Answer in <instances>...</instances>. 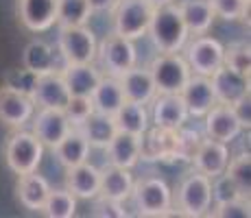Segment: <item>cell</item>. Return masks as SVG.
<instances>
[{
	"instance_id": "cell-1",
	"label": "cell",
	"mask_w": 251,
	"mask_h": 218,
	"mask_svg": "<svg viewBox=\"0 0 251 218\" xmlns=\"http://www.w3.org/2000/svg\"><path fill=\"white\" fill-rule=\"evenodd\" d=\"M147 33L151 37L153 46L157 48V52H179L186 46L188 35H190L175 2L155 7Z\"/></svg>"
},
{
	"instance_id": "cell-2",
	"label": "cell",
	"mask_w": 251,
	"mask_h": 218,
	"mask_svg": "<svg viewBox=\"0 0 251 218\" xmlns=\"http://www.w3.org/2000/svg\"><path fill=\"white\" fill-rule=\"evenodd\" d=\"M175 207L181 216L199 218L210 214L212 207V179L201 174L199 170H192L183 174V179L177 186L175 192Z\"/></svg>"
},
{
	"instance_id": "cell-3",
	"label": "cell",
	"mask_w": 251,
	"mask_h": 218,
	"mask_svg": "<svg viewBox=\"0 0 251 218\" xmlns=\"http://www.w3.org/2000/svg\"><path fill=\"white\" fill-rule=\"evenodd\" d=\"M42 155H44V144L35 138L33 131L22 129H13L2 148L4 164L16 174L37 170V166L42 164Z\"/></svg>"
},
{
	"instance_id": "cell-4",
	"label": "cell",
	"mask_w": 251,
	"mask_h": 218,
	"mask_svg": "<svg viewBox=\"0 0 251 218\" xmlns=\"http://www.w3.org/2000/svg\"><path fill=\"white\" fill-rule=\"evenodd\" d=\"M99 61V70L105 76H114L118 79L120 74L133 68L138 64V50L133 40H127L123 35H107L103 42L96 46V59Z\"/></svg>"
},
{
	"instance_id": "cell-5",
	"label": "cell",
	"mask_w": 251,
	"mask_h": 218,
	"mask_svg": "<svg viewBox=\"0 0 251 218\" xmlns=\"http://www.w3.org/2000/svg\"><path fill=\"white\" fill-rule=\"evenodd\" d=\"M153 11L155 7L149 0H116V4L112 7L114 33L127 37V40H138V37L147 35Z\"/></svg>"
},
{
	"instance_id": "cell-6",
	"label": "cell",
	"mask_w": 251,
	"mask_h": 218,
	"mask_svg": "<svg viewBox=\"0 0 251 218\" xmlns=\"http://www.w3.org/2000/svg\"><path fill=\"white\" fill-rule=\"evenodd\" d=\"M140 216H168L173 210V190L160 177H142L133 183L131 196Z\"/></svg>"
},
{
	"instance_id": "cell-7",
	"label": "cell",
	"mask_w": 251,
	"mask_h": 218,
	"mask_svg": "<svg viewBox=\"0 0 251 218\" xmlns=\"http://www.w3.org/2000/svg\"><path fill=\"white\" fill-rule=\"evenodd\" d=\"M149 70H151L157 94H179L192 76L186 57H181L179 52H160L151 61Z\"/></svg>"
},
{
	"instance_id": "cell-8",
	"label": "cell",
	"mask_w": 251,
	"mask_h": 218,
	"mask_svg": "<svg viewBox=\"0 0 251 218\" xmlns=\"http://www.w3.org/2000/svg\"><path fill=\"white\" fill-rule=\"evenodd\" d=\"M96 42L92 28L85 24L81 26H59L57 48L64 64H94L96 59Z\"/></svg>"
},
{
	"instance_id": "cell-9",
	"label": "cell",
	"mask_w": 251,
	"mask_h": 218,
	"mask_svg": "<svg viewBox=\"0 0 251 218\" xmlns=\"http://www.w3.org/2000/svg\"><path fill=\"white\" fill-rule=\"evenodd\" d=\"M223 44L214 37L195 35V40L186 48V61L190 66L192 74L212 76L223 66Z\"/></svg>"
},
{
	"instance_id": "cell-10",
	"label": "cell",
	"mask_w": 251,
	"mask_h": 218,
	"mask_svg": "<svg viewBox=\"0 0 251 218\" xmlns=\"http://www.w3.org/2000/svg\"><path fill=\"white\" fill-rule=\"evenodd\" d=\"M35 109L40 107H52V109H64L70 100V92L66 87V81L61 72H48L33 79V85L28 90Z\"/></svg>"
},
{
	"instance_id": "cell-11",
	"label": "cell",
	"mask_w": 251,
	"mask_h": 218,
	"mask_svg": "<svg viewBox=\"0 0 251 218\" xmlns=\"http://www.w3.org/2000/svg\"><path fill=\"white\" fill-rule=\"evenodd\" d=\"M33 133L35 138L44 144V148H55L66 135L70 133L72 124L66 118L64 109H52V107H40L37 114H33Z\"/></svg>"
},
{
	"instance_id": "cell-12",
	"label": "cell",
	"mask_w": 251,
	"mask_h": 218,
	"mask_svg": "<svg viewBox=\"0 0 251 218\" xmlns=\"http://www.w3.org/2000/svg\"><path fill=\"white\" fill-rule=\"evenodd\" d=\"M33 114L35 105L26 92L13 90L9 85L0 87V122L11 129H22L24 124L31 122Z\"/></svg>"
},
{
	"instance_id": "cell-13",
	"label": "cell",
	"mask_w": 251,
	"mask_h": 218,
	"mask_svg": "<svg viewBox=\"0 0 251 218\" xmlns=\"http://www.w3.org/2000/svg\"><path fill=\"white\" fill-rule=\"evenodd\" d=\"M203 118H205V138L229 144L231 140H236L243 133V124L236 118L231 105H223V103L212 105Z\"/></svg>"
},
{
	"instance_id": "cell-14",
	"label": "cell",
	"mask_w": 251,
	"mask_h": 218,
	"mask_svg": "<svg viewBox=\"0 0 251 218\" xmlns=\"http://www.w3.org/2000/svg\"><path fill=\"white\" fill-rule=\"evenodd\" d=\"M190 162L195 164V170H199L201 174H205V177L214 179V177H219L221 172H225V168H227L229 148H227V144L219 142V140L205 138V140H201L197 151L192 153Z\"/></svg>"
},
{
	"instance_id": "cell-15",
	"label": "cell",
	"mask_w": 251,
	"mask_h": 218,
	"mask_svg": "<svg viewBox=\"0 0 251 218\" xmlns=\"http://www.w3.org/2000/svg\"><path fill=\"white\" fill-rule=\"evenodd\" d=\"M210 83H212L216 103H223V105H234L238 98L249 94V76L238 74V72L229 70L227 66H221L210 76Z\"/></svg>"
},
{
	"instance_id": "cell-16",
	"label": "cell",
	"mask_w": 251,
	"mask_h": 218,
	"mask_svg": "<svg viewBox=\"0 0 251 218\" xmlns=\"http://www.w3.org/2000/svg\"><path fill=\"white\" fill-rule=\"evenodd\" d=\"M18 18L28 31L44 33L57 20V0H18Z\"/></svg>"
},
{
	"instance_id": "cell-17",
	"label": "cell",
	"mask_w": 251,
	"mask_h": 218,
	"mask_svg": "<svg viewBox=\"0 0 251 218\" xmlns=\"http://www.w3.org/2000/svg\"><path fill=\"white\" fill-rule=\"evenodd\" d=\"M153 103V124L157 129H181L186 124L188 109L179 94H155Z\"/></svg>"
},
{
	"instance_id": "cell-18",
	"label": "cell",
	"mask_w": 251,
	"mask_h": 218,
	"mask_svg": "<svg viewBox=\"0 0 251 218\" xmlns=\"http://www.w3.org/2000/svg\"><path fill=\"white\" fill-rule=\"evenodd\" d=\"M66 190L70 192L75 198H96L100 188V168H96L94 164L83 162L76 166L66 168Z\"/></svg>"
},
{
	"instance_id": "cell-19",
	"label": "cell",
	"mask_w": 251,
	"mask_h": 218,
	"mask_svg": "<svg viewBox=\"0 0 251 218\" xmlns=\"http://www.w3.org/2000/svg\"><path fill=\"white\" fill-rule=\"evenodd\" d=\"M179 96L188 109V116H195V118L205 116L207 109H210L212 105H216L210 76L192 74L190 79H188V83L183 85V90L179 92Z\"/></svg>"
},
{
	"instance_id": "cell-20",
	"label": "cell",
	"mask_w": 251,
	"mask_h": 218,
	"mask_svg": "<svg viewBox=\"0 0 251 218\" xmlns=\"http://www.w3.org/2000/svg\"><path fill=\"white\" fill-rule=\"evenodd\" d=\"M118 81H120V87H123L125 100H133V103L147 105V103H151L157 94L151 70H149V68H140L138 64L133 68H129L125 74H120Z\"/></svg>"
},
{
	"instance_id": "cell-21",
	"label": "cell",
	"mask_w": 251,
	"mask_h": 218,
	"mask_svg": "<svg viewBox=\"0 0 251 218\" xmlns=\"http://www.w3.org/2000/svg\"><path fill=\"white\" fill-rule=\"evenodd\" d=\"M59 72L70 96H92V92L103 79V72L94 64H66Z\"/></svg>"
},
{
	"instance_id": "cell-22",
	"label": "cell",
	"mask_w": 251,
	"mask_h": 218,
	"mask_svg": "<svg viewBox=\"0 0 251 218\" xmlns=\"http://www.w3.org/2000/svg\"><path fill=\"white\" fill-rule=\"evenodd\" d=\"M140 144H142L140 135L127 133V131H116V135L105 146V151H107V164L131 170L140 162Z\"/></svg>"
},
{
	"instance_id": "cell-23",
	"label": "cell",
	"mask_w": 251,
	"mask_h": 218,
	"mask_svg": "<svg viewBox=\"0 0 251 218\" xmlns=\"http://www.w3.org/2000/svg\"><path fill=\"white\" fill-rule=\"evenodd\" d=\"M133 177L129 172V168H118V166H107L100 170V188L99 194L105 198H112V201H127L131 196L133 190Z\"/></svg>"
},
{
	"instance_id": "cell-24",
	"label": "cell",
	"mask_w": 251,
	"mask_h": 218,
	"mask_svg": "<svg viewBox=\"0 0 251 218\" xmlns=\"http://www.w3.org/2000/svg\"><path fill=\"white\" fill-rule=\"evenodd\" d=\"M16 192L22 207H26L31 212H40L48 192H50V186H48V181L42 174H37V170H33V172L18 174Z\"/></svg>"
},
{
	"instance_id": "cell-25",
	"label": "cell",
	"mask_w": 251,
	"mask_h": 218,
	"mask_svg": "<svg viewBox=\"0 0 251 218\" xmlns=\"http://www.w3.org/2000/svg\"><path fill=\"white\" fill-rule=\"evenodd\" d=\"M22 66L26 72H31L33 76L48 74V72H57V55L52 50V46L44 40H33L26 44L22 55Z\"/></svg>"
},
{
	"instance_id": "cell-26",
	"label": "cell",
	"mask_w": 251,
	"mask_h": 218,
	"mask_svg": "<svg viewBox=\"0 0 251 218\" xmlns=\"http://www.w3.org/2000/svg\"><path fill=\"white\" fill-rule=\"evenodd\" d=\"M177 9H179L188 33L192 35H205L216 18L210 0H179Z\"/></svg>"
},
{
	"instance_id": "cell-27",
	"label": "cell",
	"mask_w": 251,
	"mask_h": 218,
	"mask_svg": "<svg viewBox=\"0 0 251 218\" xmlns=\"http://www.w3.org/2000/svg\"><path fill=\"white\" fill-rule=\"evenodd\" d=\"M83 133V138L90 142V146L94 148H105L109 144V140L116 135V122H114V116L103 114V111H92L88 118L76 127Z\"/></svg>"
},
{
	"instance_id": "cell-28",
	"label": "cell",
	"mask_w": 251,
	"mask_h": 218,
	"mask_svg": "<svg viewBox=\"0 0 251 218\" xmlns=\"http://www.w3.org/2000/svg\"><path fill=\"white\" fill-rule=\"evenodd\" d=\"M90 148L92 146H90L88 140L83 138V133H81L76 127H72L70 133L66 135L55 148H52V153H55V157L59 159L61 166L70 168V166H76V164L88 162Z\"/></svg>"
},
{
	"instance_id": "cell-29",
	"label": "cell",
	"mask_w": 251,
	"mask_h": 218,
	"mask_svg": "<svg viewBox=\"0 0 251 218\" xmlns=\"http://www.w3.org/2000/svg\"><path fill=\"white\" fill-rule=\"evenodd\" d=\"M90 98H92V105H94L96 111L114 116L120 105L125 103V94H123V87H120V81L114 79V76L103 74V79L96 85V90L92 92Z\"/></svg>"
},
{
	"instance_id": "cell-30",
	"label": "cell",
	"mask_w": 251,
	"mask_h": 218,
	"mask_svg": "<svg viewBox=\"0 0 251 218\" xmlns=\"http://www.w3.org/2000/svg\"><path fill=\"white\" fill-rule=\"evenodd\" d=\"M114 122L118 131H127V133L140 135L149 129V114L147 107L140 103H133V100H125L118 107V111L114 114Z\"/></svg>"
},
{
	"instance_id": "cell-31",
	"label": "cell",
	"mask_w": 251,
	"mask_h": 218,
	"mask_svg": "<svg viewBox=\"0 0 251 218\" xmlns=\"http://www.w3.org/2000/svg\"><path fill=\"white\" fill-rule=\"evenodd\" d=\"M92 7L88 0H57V24L59 26H81L90 20Z\"/></svg>"
},
{
	"instance_id": "cell-32",
	"label": "cell",
	"mask_w": 251,
	"mask_h": 218,
	"mask_svg": "<svg viewBox=\"0 0 251 218\" xmlns=\"http://www.w3.org/2000/svg\"><path fill=\"white\" fill-rule=\"evenodd\" d=\"M40 212L48 218H72L76 214V198L68 190H50Z\"/></svg>"
},
{
	"instance_id": "cell-33",
	"label": "cell",
	"mask_w": 251,
	"mask_h": 218,
	"mask_svg": "<svg viewBox=\"0 0 251 218\" xmlns=\"http://www.w3.org/2000/svg\"><path fill=\"white\" fill-rule=\"evenodd\" d=\"M225 172L234 179L236 186L240 188V192L249 198V192H251V157H249V153H240V155H236V157H231L227 162Z\"/></svg>"
},
{
	"instance_id": "cell-34",
	"label": "cell",
	"mask_w": 251,
	"mask_h": 218,
	"mask_svg": "<svg viewBox=\"0 0 251 218\" xmlns=\"http://www.w3.org/2000/svg\"><path fill=\"white\" fill-rule=\"evenodd\" d=\"M223 66H227L229 70L238 72L243 76H249V68H251L249 44L238 42V44H231V46L223 48Z\"/></svg>"
},
{
	"instance_id": "cell-35",
	"label": "cell",
	"mask_w": 251,
	"mask_h": 218,
	"mask_svg": "<svg viewBox=\"0 0 251 218\" xmlns=\"http://www.w3.org/2000/svg\"><path fill=\"white\" fill-rule=\"evenodd\" d=\"M212 11L223 20H247L249 0H210Z\"/></svg>"
},
{
	"instance_id": "cell-36",
	"label": "cell",
	"mask_w": 251,
	"mask_h": 218,
	"mask_svg": "<svg viewBox=\"0 0 251 218\" xmlns=\"http://www.w3.org/2000/svg\"><path fill=\"white\" fill-rule=\"evenodd\" d=\"M234 198H247V196L240 192V188L236 186V181L227 172H221L219 177L212 179V201H214V205L216 203L234 201Z\"/></svg>"
},
{
	"instance_id": "cell-37",
	"label": "cell",
	"mask_w": 251,
	"mask_h": 218,
	"mask_svg": "<svg viewBox=\"0 0 251 218\" xmlns=\"http://www.w3.org/2000/svg\"><path fill=\"white\" fill-rule=\"evenodd\" d=\"M92 111H94V105H92L90 96H70L68 105L64 107V114L70 120L72 127H79Z\"/></svg>"
},
{
	"instance_id": "cell-38",
	"label": "cell",
	"mask_w": 251,
	"mask_h": 218,
	"mask_svg": "<svg viewBox=\"0 0 251 218\" xmlns=\"http://www.w3.org/2000/svg\"><path fill=\"white\" fill-rule=\"evenodd\" d=\"M210 214L216 218H249V198H234V201L216 203Z\"/></svg>"
},
{
	"instance_id": "cell-39",
	"label": "cell",
	"mask_w": 251,
	"mask_h": 218,
	"mask_svg": "<svg viewBox=\"0 0 251 218\" xmlns=\"http://www.w3.org/2000/svg\"><path fill=\"white\" fill-rule=\"evenodd\" d=\"M92 216H100V218H123V216H127V212L123 210L120 201H112V198H105V196L99 194V201L94 203Z\"/></svg>"
},
{
	"instance_id": "cell-40",
	"label": "cell",
	"mask_w": 251,
	"mask_h": 218,
	"mask_svg": "<svg viewBox=\"0 0 251 218\" xmlns=\"http://www.w3.org/2000/svg\"><path fill=\"white\" fill-rule=\"evenodd\" d=\"M231 109H234L236 118L240 120V124H243V129L247 127L249 129V122H251V100H249V94L243 96V98H238L234 105H231Z\"/></svg>"
},
{
	"instance_id": "cell-41",
	"label": "cell",
	"mask_w": 251,
	"mask_h": 218,
	"mask_svg": "<svg viewBox=\"0 0 251 218\" xmlns=\"http://www.w3.org/2000/svg\"><path fill=\"white\" fill-rule=\"evenodd\" d=\"M92 11H112V7L116 4V0H88Z\"/></svg>"
},
{
	"instance_id": "cell-42",
	"label": "cell",
	"mask_w": 251,
	"mask_h": 218,
	"mask_svg": "<svg viewBox=\"0 0 251 218\" xmlns=\"http://www.w3.org/2000/svg\"><path fill=\"white\" fill-rule=\"evenodd\" d=\"M149 2H151L153 7H162V4H168V2H173V0H149Z\"/></svg>"
}]
</instances>
